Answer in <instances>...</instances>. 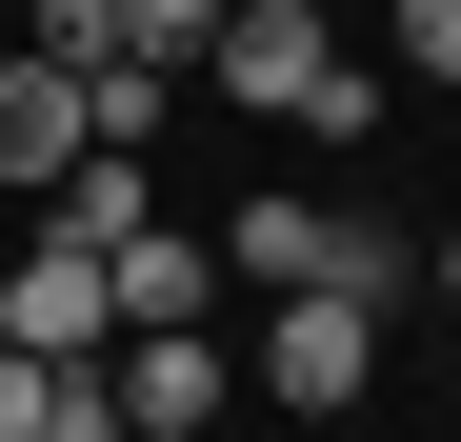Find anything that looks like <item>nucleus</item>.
<instances>
[{
    "instance_id": "obj_1",
    "label": "nucleus",
    "mask_w": 461,
    "mask_h": 442,
    "mask_svg": "<svg viewBox=\"0 0 461 442\" xmlns=\"http://www.w3.org/2000/svg\"><path fill=\"white\" fill-rule=\"evenodd\" d=\"M201 262L261 281V302H301V281H361V302H381V281H402V242H381V221H341V201H241Z\"/></svg>"
},
{
    "instance_id": "obj_2",
    "label": "nucleus",
    "mask_w": 461,
    "mask_h": 442,
    "mask_svg": "<svg viewBox=\"0 0 461 442\" xmlns=\"http://www.w3.org/2000/svg\"><path fill=\"white\" fill-rule=\"evenodd\" d=\"M381 382V302H361V281H301V302H261V402L281 422H341Z\"/></svg>"
},
{
    "instance_id": "obj_3",
    "label": "nucleus",
    "mask_w": 461,
    "mask_h": 442,
    "mask_svg": "<svg viewBox=\"0 0 461 442\" xmlns=\"http://www.w3.org/2000/svg\"><path fill=\"white\" fill-rule=\"evenodd\" d=\"M201 81L241 101V121H301V101L341 81V21H321V0H221V41H201Z\"/></svg>"
},
{
    "instance_id": "obj_4",
    "label": "nucleus",
    "mask_w": 461,
    "mask_h": 442,
    "mask_svg": "<svg viewBox=\"0 0 461 442\" xmlns=\"http://www.w3.org/2000/svg\"><path fill=\"white\" fill-rule=\"evenodd\" d=\"M0 342H21V362H101V342H121V281H101V242H60V221H41V242L0 262Z\"/></svg>"
},
{
    "instance_id": "obj_5",
    "label": "nucleus",
    "mask_w": 461,
    "mask_h": 442,
    "mask_svg": "<svg viewBox=\"0 0 461 442\" xmlns=\"http://www.w3.org/2000/svg\"><path fill=\"white\" fill-rule=\"evenodd\" d=\"M101 382H121V442H201L221 422V342L181 322V342H101Z\"/></svg>"
},
{
    "instance_id": "obj_6",
    "label": "nucleus",
    "mask_w": 461,
    "mask_h": 442,
    "mask_svg": "<svg viewBox=\"0 0 461 442\" xmlns=\"http://www.w3.org/2000/svg\"><path fill=\"white\" fill-rule=\"evenodd\" d=\"M60 161H81V81L0 41V201H60Z\"/></svg>"
},
{
    "instance_id": "obj_7",
    "label": "nucleus",
    "mask_w": 461,
    "mask_h": 442,
    "mask_svg": "<svg viewBox=\"0 0 461 442\" xmlns=\"http://www.w3.org/2000/svg\"><path fill=\"white\" fill-rule=\"evenodd\" d=\"M101 281H121V342H181V322L221 302V262H201V221H140V242H121Z\"/></svg>"
},
{
    "instance_id": "obj_8",
    "label": "nucleus",
    "mask_w": 461,
    "mask_h": 442,
    "mask_svg": "<svg viewBox=\"0 0 461 442\" xmlns=\"http://www.w3.org/2000/svg\"><path fill=\"white\" fill-rule=\"evenodd\" d=\"M41 221H60V242H101V262H121L140 221H161V161H140V141H81V161H60V201H41Z\"/></svg>"
},
{
    "instance_id": "obj_9",
    "label": "nucleus",
    "mask_w": 461,
    "mask_h": 442,
    "mask_svg": "<svg viewBox=\"0 0 461 442\" xmlns=\"http://www.w3.org/2000/svg\"><path fill=\"white\" fill-rule=\"evenodd\" d=\"M21 60H60V81H81V60H121V0H41V21H21Z\"/></svg>"
},
{
    "instance_id": "obj_10",
    "label": "nucleus",
    "mask_w": 461,
    "mask_h": 442,
    "mask_svg": "<svg viewBox=\"0 0 461 442\" xmlns=\"http://www.w3.org/2000/svg\"><path fill=\"white\" fill-rule=\"evenodd\" d=\"M60 382H81V362H21V342H0V442H41V422H60Z\"/></svg>"
},
{
    "instance_id": "obj_11",
    "label": "nucleus",
    "mask_w": 461,
    "mask_h": 442,
    "mask_svg": "<svg viewBox=\"0 0 461 442\" xmlns=\"http://www.w3.org/2000/svg\"><path fill=\"white\" fill-rule=\"evenodd\" d=\"M402 60H421V81H461V0H402Z\"/></svg>"
},
{
    "instance_id": "obj_12",
    "label": "nucleus",
    "mask_w": 461,
    "mask_h": 442,
    "mask_svg": "<svg viewBox=\"0 0 461 442\" xmlns=\"http://www.w3.org/2000/svg\"><path fill=\"white\" fill-rule=\"evenodd\" d=\"M421 281H441V302H461V242H441V262H421Z\"/></svg>"
}]
</instances>
